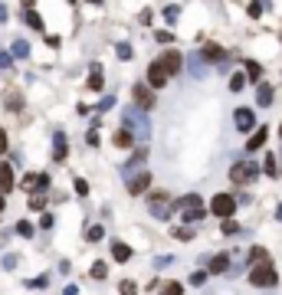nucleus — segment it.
Segmentation results:
<instances>
[{
    "label": "nucleus",
    "mask_w": 282,
    "mask_h": 295,
    "mask_svg": "<svg viewBox=\"0 0 282 295\" xmlns=\"http://www.w3.org/2000/svg\"><path fill=\"white\" fill-rule=\"evenodd\" d=\"M250 282L269 289V285H276V269H272L269 263H256V266H253V272H250Z\"/></svg>",
    "instance_id": "nucleus-1"
},
{
    "label": "nucleus",
    "mask_w": 282,
    "mask_h": 295,
    "mask_svg": "<svg viewBox=\"0 0 282 295\" xmlns=\"http://www.w3.org/2000/svg\"><path fill=\"white\" fill-rule=\"evenodd\" d=\"M256 177H259V167L250 164V161L233 164V171H230V180H233V184H250V180H256Z\"/></svg>",
    "instance_id": "nucleus-2"
},
{
    "label": "nucleus",
    "mask_w": 282,
    "mask_h": 295,
    "mask_svg": "<svg viewBox=\"0 0 282 295\" xmlns=\"http://www.w3.org/2000/svg\"><path fill=\"white\" fill-rule=\"evenodd\" d=\"M210 210L226 220V216L236 210V200H233V194H217V197H213V203H210Z\"/></svg>",
    "instance_id": "nucleus-3"
},
{
    "label": "nucleus",
    "mask_w": 282,
    "mask_h": 295,
    "mask_svg": "<svg viewBox=\"0 0 282 295\" xmlns=\"http://www.w3.org/2000/svg\"><path fill=\"white\" fill-rule=\"evenodd\" d=\"M181 210H184V220H200V216H204L200 197H197V194H187V197L181 200Z\"/></svg>",
    "instance_id": "nucleus-4"
},
{
    "label": "nucleus",
    "mask_w": 282,
    "mask_h": 295,
    "mask_svg": "<svg viewBox=\"0 0 282 295\" xmlns=\"http://www.w3.org/2000/svg\"><path fill=\"white\" fill-rule=\"evenodd\" d=\"M157 66H161L168 76H174V72H181V66H184V56H181V53H174V49H168V53H164L161 59H157Z\"/></svg>",
    "instance_id": "nucleus-5"
},
{
    "label": "nucleus",
    "mask_w": 282,
    "mask_h": 295,
    "mask_svg": "<svg viewBox=\"0 0 282 295\" xmlns=\"http://www.w3.org/2000/svg\"><path fill=\"white\" fill-rule=\"evenodd\" d=\"M148 200H151V213H157V216H168L171 210H174L171 197H168V194H161V191H157V194H151Z\"/></svg>",
    "instance_id": "nucleus-6"
},
{
    "label": "nucleus",
    "mask_w": 282,
    "mask_h": 295,
    "mask_svg": "<svg viewBox=\"0 0 282 295\" xmlns=\"http://www.w3.org/2000/svg\"><path fill=\"white\" fill-rule=\"evenodd\" d=\"M132 95H135V105H138V108H144V112L154 108V95H151L148 86H141V82H138V86L132 89Z\"/></svg>",
    "instance_id": "nucleus-7"
},
{
    "label": "nucleus",
    "mask_w": 282,
    "mask_h": 295,
    "mask_svg": "<svg viewBox=\"0 0 282 295\" xmlns=\"http://www.w3.org/2000/svg\"><path fill=\"white\" fill-rule=\"evenodd\" d=\"M148 187H151V174L148 171L135 174V177L128 180V194H141V191H148Z\"/></svg>",
    "instance_id": "nucleus-8"
},
{
    "label": "nucleus",
    "mask_w": 282,
    "mask_h": 295,
    "mask_svg": "<svg viewBox=\"0 0 282 295\" xmlns=\"http://www.w3.org/2000/svg\"><path fill=\"white\" fill-rule=\"evenodd\" d=\"M164 82H168V72H164L161 66H157V62H151L148 66V86H154V89H161Z\"/></svg>",
    "instance_id": "nucleus-9"
},
{
    "label": "nucleus",
    "mask_w": 282,
    "mask_h": 295,
    "mask_svg": "<svg viewBox=\"0 0 282 295\" xmlns=\"http://www.w3.org/2000/svg\"><path fill=\"white\" fill-rule=\"evenodd\" d=\"M200 56H204V59H210V62H223L226 59V49L217 46V43H207V46L200 49Z\"/></svg>",
    "instance_id": "nucleus-10"
},
{
    "label": "nucleus",
    "mask_w": 282,
    "mask_h": 295,
    "mask_svg": "<svg viewBox=\"0 0 282 295\" xmlns=\"http://www.w3.org/2000/svg\"><path fill=\"white\" fill-rule=\"evenodd\" d=\"M50 184V177H46V174H26L23 177V187L26 191H39V187H46Z\"/></svg>",
    "instance_id": "nucleus-11"
},
{
    "label": "nucleus",
    "mask_w": 282,
    "mask_h": 295,
    "mask_svg": "<svg viewBox=\"0 0 282 295\" xmlns=\"http://www.w3.org/2000/svg\"><path fill=\"white\" fill-rule=\"evenodd\" d=\"M233 118H236V128L239 131H250L253 128V112L250 108H236V115H233Z\"/></svg>",
    "instance_id": "nucleus-12"
},
{
    "label": "nucleus",
    "mask_w": 282,
    "mask_h": 295,
    "mask_svg": "<svg viewBox=\"0 0 282 295\" xmlns=\"http://www.w3.org/2000/svg\"><path fill=\"white\" fill-rule=\"evenodd\" d=\"M7 191H13V171H10V164L0 167V194H7Z\"/></svg>",
    "instance_id": "nucleus-13"
},
{
    "label": "nucleus",
    "mask_w": 282,
    "mask_h": 295,
    "mask_svg": "<svg viewBox=\"0 0 282 295\" xmlns=\"http://www.w3.org/2000/svg\"><path fill=\"white\" fill-rule=\"evenodd\" d=\"M226 266H230V256H213L210 272H213V276H220V272H226Z\"/></svg>",
    "instance_id": "nucleus-14"
},
{
    "label": "nucleus",
    "mask_w": 282,
    "mask_h": 295,
    "mask_svg": "<svg viewBox=\"0 0 282 295\" xmlns=\"http://www.w3.org/2000/svg\"><path fill=\"white\" fill-rule=\"evenodd\" d=\"M263 144H266V128H259L256 135L250 138V144H246V151H259V148H263Z\"/></svg>",
    "instance_id": "nucleus-15"
},
{
    "label": "nucleus",
    "mask_w": 282,
    "mask_h": 295,
    "mask_svg": "<svg viewBox=\"0 0 282 295\" xmlns=\"http://www.w3.org/2000/svg\"><path fill=\"white\" fill-rule=\"evenodd\" d=\"M112 256H115V259H118V263H125V259H128V256H132V249H128V246H125V243H115V246H112Z\"/></svg>",
    "instance_id": "nucleus-16"
},
{
    "label": "nucleus",
    "mask_w": 282,
    "mask_h": 295,
    "mask_svg": "<svg viewBox=\"0 0 282 295\" xmlns=\"http://www.w3.org/2000/svg\"><path fill=\"white\" fill-rule=\"evenodd\" d=\"M89 89H92V92H99V89H102V69H99V66H92V76H89Z\"/></svg>",
    "instance_id": "nucleus-17"
},
{
    "label": "nucleus",
    "mask_w": 282,
    "mask_h": 295,
    "mask_svg": "<svg viewBox=\"0 0 282 295\" xmlns=\"http://www.w3.org/2000/svg\"><path fill=\"white\" fill-rule=\"evenodd\" d=\"M115 144H118V148H132V131H128V128L115 131Z\"/></svg>",
    "instance_id": "nucleus-18"
},
{
    "label": "nucleus",
    "mask_w": 282,
    "mask_h": 295,
    "mask_svg": "<svg viewBox=\"0 0 282 295\" xmlns=\"http://www.w3.org/2000/svg\"><path fill=\"white\" fill-rule=\"evenodd\" d=\"M23 17H26V26H33V30H43V20H39L36 10H26Z\"/></svg>",
    "instance_id": "nucleus-19"
},
{
    "label": "nucleus",
    "mask_w": 282,
    "mask_h": 295,
    "mask_svg": "<svg viewBox=\"0 0 282 295\" xmlns=\"http://www.w3.org/2000/svg\"><path fill=\"white\" fill-rule=\"evenodd\" d=\"M246 69H250V79H253V82L263 79V66H259V62H246Z\"/></svg>",
    "instance_id": "nucleus-20"
},
{
    "label": "nucleus",
    "mask_w": 282,
    "mask_h": 295,
    "mask_svg": "<svg viewBox=\"0 0 282 295\" xmlns=\"http://www.w3.org/2000/svg\"><path fill=\"white\" fill-rule=\"evenodd\" d=\"M269 102H272V89L263 82V86H259V105H269Z\"/></svg>",
    "instance_id": "nucleus-21"
},
{
    "label": "nucleus",
    "mask_w": 282,
    "mask_h": 295,
    "mask_svg": "<svg viewBox=\"0 0 282 295\" xmlns=\"http://www.w3.org/2000/svg\"><path fill=\"white\" fill-rule=\"evenodd\" d=\"M13 56H20V59H23V56H30V46H26L23 40H17V43H13Z\"/></svg>",
    "instance_id": "nucleus-22"
},
{
    "label": "nucleus",
    "mask_w": 282,
    "mask_h": 295,
    "mask_svg": "<svg viewBox=\"0 0 282 295\" xmlns=\"http://www.w3.org/2000/svg\"><path fill=\"white\" fill-rule=\"evenodd\" d=\"M63 158H66V138L56 135V161H63Z\"/></svg>",
    "instance_id": "nucleus-23"
},
{
    "label": "nucleus",
    "mask_w": 282,
    "mask_h": 295,
    "mask_svg": "<svg viewBox=\"0 0 282 295\" xmlns=\"http://www.w3.org/2000/svg\"><path fill=\"white\" fill-rule=\"evenodd\" d=\"M102 233H105V230H102V227H92V230H89V233H86V240H89V243H95V240H102Z\"/></svg>",
    "instance_id": "nucleus-24"
},
{
    "label": "nucleus",
    "mask_w": 282,
    "mask_h": 295,
    "mask_svg": "<svg viewBox=\"0 0 282 295\" xmlns=\"http://www.w3.org/2000/svg\"><path fill=\"white\" fill-rule=\"evenodd\" d=\"M105 272H108L105 263H95V266H92V276H95V279H105Z\"/></svg>",
    "instance_id": "nucleus-25"
},
{
    "label": "nucleus",
    "mask_w": 282,
    "mask_h": 295,
    "mask_svg": "<svg viewBox=\"0 0 282 295\" xmlns=\"http://www.w3.org/2000/svg\"><path fill=\"white\" fill-rule=\"evenodd\" d=\"M43 207H46V200H43L39 194H33V197H30V210H43Z\"/></svg>",
    "instance_id": "nucleus-26"
},
{
    "label": "nucleus",
    "mask_w": 282,
    "mask_h": 295,
    "mask_svg": "<svg viewBox=\"0 0 282 295\" xmlns=\"http://www.w3.org/2000/svg\"><path fill=\"white\" fill-rule=\"evenodd\" d=\"M17 233H20V236H33V227H30L26 220H20V223H17Z\"/></svg>",
    "instance_id": "nucleus-27"
},
{
    "label": "nucleus",
    "mask_w": 282,
    "mask_h": 295,
    "mask_svg": "<svg viewBox=\"0 0 282 295\" xmlns=\"http://www.w3.org/2000/svg\"><path fill=\"white\" fill-rule=\"evenodd\" d=\"M184 289H181V285H177V282H168V285H164V295H181Z\"/></svg>",
    "instance_id": "nucleus-28"
},
{
    "label": "nucleus",
    "mask_w": 282,
    "mask_h": 295,
    "mask_svg": "<svg viewBox=\"0 0 282 295\" xmlns=\"http://www.w3.org/2000/svg\"><path fill=\"white\" fill-rule=\"evenodd\" d=\"M243 82H246L243 76H233V79H230V89H233V92H236V89H243Z\"/></svg>",
    "instance_id": "nucleus-29"
},
{
    "label": "nucleus",
    "mask_w": 282,
    "mask_h": 295,
    "mask_svg": "<svg viewBox=\"0 0 282 295\" xmlns=\"http://www.w3.org/2000/svg\"><path fill=\"white\" fill-rule=\"evenodd\" d=\"M177 13H181V10H177V7H168V10H164V17H168V23H174V20H177Z\"/></svg>",
    "instance_id": "nucleus-30"
},
{
    "label": "nucleus",
    "mask_w": 282,
    "mask_h": 295,
    "mask_svg": "<svg viewBox=\"0 0 282 295\" xmlns=\"http://www.w3.org/2000/svg\"><path fill=\"white\" fill-rule=\"evenodd\" d=\"M154 40H157V43H171V33H168V30H157Z\"/></svg>",
    "instance_id": "nucleus-31"
},
{
    "label": "nucleus",
    "mask_w": 282,
    "mask_h": 295,
    "mask_svg": "<svg viewBox=\"0 0 282 295\" xmlns=\"http://www.w3.org/2000/svg\"><path fill=\"white\" fill-rule=\"evenodd\" d=\"M266 174H276V158H272V154L266 158Z\"/></svg>",
    "instance_id": "nucleus-32"
},
{
    "label": "nucleus",
    "mask_w": 282,
    "mask_h": 295,
    "mask_svg": "<svg viewBox=\"0 0 282 295\" xmlns=\"http://www.w3.org/2000/svg\"><path fill=\"white\" fill-rule=\"evenodd\" d=\"M75 194H89V184H86V180H75Z\"/></svg>",
    "instance_id": "nucleus-33"
},
{
    "label": "nucleus",
    "mask_w": 282,
    "mask_h": 295,
    "mask_svg": "<svg viewBox=\"0 0 282 295\" xmlns=\"http://www.w3.org/2000/svg\"><path fill=\"white\" fill-rule=\"evenodd\" d=\"M223 233H236V223H233V220H223Z\"/></svg>",
    "instance_id": "nucleus-34"
},
{
    "label": "nucleus",
    "mask_w": 282,
    "mask_h": 295,
    "mask_svg": "<svg viewBox=\"0 0 282 295\" xmlns=\"http://www.w3.org/2000/svg\"><path fill=\"white\" fill-rule=\"evenodd\" d=\"M207 282V272H194V285H204Z\"/></svg>",
    "instance_id": "nucleus-35"
},
{
    "label": "nucleus",
    "mask_w": 282,
    "mask_h": 295,
    "mask_svg": "<svg viewBox=\"0 0 282 295\" xmlns=\"http://www.w3.org/2000/svg\"><path fill=\"white\" fill-rule=\"evenodd\" d=\"M30 285H33V289H43V285H46V276H39V279H30Z\"/></svg>",
    "instance_id": "nucleus-36"
},
{
    "label": "nucleus",
    "mask_w": 282,
    "mask_h": 295,
    "mask_svg": "<svg viewBox=\"0 0 282 295\" xmlns=\"http://www.w3.org/2000/svg\"><path fill=\"white\" fill-rule=\"evenodd\" d=\"M10 62H13V59H10V53H0V69H7Z\"/></svg>",
    "instance_id": "nucleus-37"
},
{
    "label": "nucleus",
    "mask_w": 282,
    "mask_h": 295,
    "mask_svg": "<svg viewBox=\"0 0 282 295\" xmlns=\"http://www.w3.org/2000/svg\"><path fill=\"white\" fill-rule=\"evenodd\" d=\"M263 13V4H250V17H259Z\"/></svg>",
    "instance_id": "nucleus-38"
},
{
    "label": "nucleus",
    "mask_w": 282,
    "mask_h": 295,
    "mask_svg": "<svg viewBox=\"0 0 282 295\" xmlns=\"http://www.w3.org/2000/svg\"><path fill=\"white\" fill-rule=\"evenodd\" d=\"M4 151H7V135L0 131V154H4Z\"/></svg>",
    "instance_id": "nucleus-39"
},
{
    "label": "nucleus",
    "mask_w": 282,
    "mask_h": 295,
    "mask_svg": "<svg viewBox=\"0 0 282 295\" xmlns=\"http://www.w3.org/2000/svg\"><path fill=\"white\" fill-rule=\"evenodd\" d=\"M4 20H7V7L0 4V23H4Z\"/></svg>",
    "instance_id": "nucleus-40"
},
{
    "label": "nucleus",
    "mask_w": 282,
    "mask_h": 295,
    "mask_svg": "<svg viewBox=\"0 0 282 295\" xmlns=\"http://www.w3.org/2000/svg\"><path fill=\"white\" fill-rule=\"evenodd\" d=\"M23 7H26V10H30V7H33V0H23Z\"/></svg>",
    "instance_id": "nucleus-41"
},
{
    "label": "nucleus",
    "mask_w": 282,
    "mask_h": 295,
    "mask_svg": "<svg viewBox=\"0 0 282 295\" xmlns=\"http://www.w3.org/2000/svg\"><path fill=\"white\" fill-rule=\"evenodd\" d=\"M0 210H4V194H0Z\"/></svg>",
    "instance_id": "nucleus-42"
},
{
    "label": "nucleus",
    "mask_w": 282,
    "mask_h": 295,
    "mask_svg": "<svg viewBox=\"0 0 282 295\" xmlns=\"http://www.w3.org/2000/svg\"><path fill=\"white\" fill-rule=\"evenodd\" d=\"M89 4H102V0H89Z\"/></svg>",
    "instance_id": "nucleus-43"
},
{
    "label": "nucleus",
    "mask_w": 282,
    "mask_h": 295,
    "mask_svg": "<svg viewBox=\"0 0 282 295\" xmlns=\"http://www.w3.org/2000/svg\"><path fill=\"white\" fill-rule=\"evenodd\" d=\"M279 135H282V131H279Z\"/></svg>",
    "instance_id": "nucleus-44"
}]
</instances>
